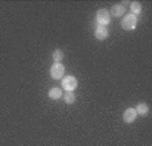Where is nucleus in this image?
<instances>
[{
	"instance_id": "obj_1",
	"label": "nucleus",
	"mask_w": 152,
	"mask_h": 146,
	"mask_svg": "<svg viewBox=\"0 0 152 146\" xmlns=\"http://www.w3.org/2000/svg\"><path fill=\"white\" fill-rule=\"evenodd\" d=\"M137 26V16L133 14H128L124 15L123 19H121V27H123L125 31H132L136 29Z\"/></svg>"
},
{
	"instance_id": "obj_2",
	"label": "nucleus",
	"mask_w": 152,
	"mask_h": 146,
	"mask_svg": "<svg viewBox=\"0 0 152 146\" xmlns=\"http://www.w3.org/2000/svg\"><path fill=\"white\" fill-rule=\"evenodd\" d=\"M110 20H112V16L109 14V10L100 8L97 11V14H96V22H97V24L106 27L110 23Z\"/></svg>"
},
{
	"instance_id": "obj_3",
	"label": "nucleus",
	"mask_w": 152,
	"mask_h": 146,
	"mask_svg": "<svg viewBox=\"0 0 152 146\" xmlns=\"http://www.w3.org/2000/svg\"><path fill=\"white\" fill-rule=\"evenodd\" d=\"M61 85H62V89H65L66 92H73V91L77 89L78 81L74 76L69 75V76H66V77H62V80H61Z\"/></svg>"
},
{
	"instance_id": "obj_4",
	"label": "nucleus",
	"mask_w": 152,
	"mask_h": 146,
	"mask_svg": "<svg viewBox=\"0 0 152 146\" xmlns=\"http://www.w3.org/2000/svg\"><path fill=\"white\" fill-rule=\"evenodd\" d=\"M50 76L54 80H62L65 76V65L62 62H54L50 66Z\"/></svg>"
},
{
	"instance_id": "obj_5",
	"label": "nucleus",
	"mask_w": 152,
	"mask_h": 146,
	"mask_svg": "<svg viewBox=\"0 0 152 146\" xmlns=\"http://www.w3.org/2000/svg\"><path fill=\"white\" fill-rule=\"evenodd\" d=\"M137 116L139 115H137V112H136V110L133 108V107H129V108H126L125 111L123 112V120L125 122V123H133Z\"/></svg>"
},
{
	"instance_id": "obj_6",
	"label": "nucleus",
	"mask_w": 152,
	"mask_h": 146,
	"mask_svg": "<svg viewBox=\"0 0 152 146\" xmlns=\"http://www.w3.org/2000/svg\"><path fill=\"white\" fill-rule=\"evenodd\" d=\"M109 35V30L108 27L105 26H100V24H96V29H94V37L97 38L98 41H104L108 38Z\"/></svg>"
},
{
	"instance_id": "obj_7",
	"label": "nucleus",
	"mask_w": 152,
	"mask_h": 146,
	"mask_svg": "<svg viewBox=\"0 0 152 146\" xmlns=\"http://www.w3.org/2000/svg\"><path fill=\"white\" fill-rule=\"evenodd\" d=\"M109 14H110V16H113V18L124 16V14H125V6H123V4H115V6L110 7Z\"/></svg>"
},
{
	"instance_id": "obj_8",
	"label": "nucleus",
	"mask_w": 152,
	"mask_h": 146,
	"mask_svg": "<svg viewBox=\"0 0 152 146\" xmlns=\"http://www.w3.org/2000/svg\"><path fill=\"white\" fill-rule=\"evenodd\" d=\"M47 96L51 99V100H58L61 97L63 96V92H62V88H58V87H54L51 88L49 92H47Z\"/></svg>"
},
{
	"instance_id": "obj_9",
	"label": "nucleus",
	"mask_w": 152,
	"mask_h": 146,
	"mask_svg": "<svg viewBox=\"0 0 152 146\" xmlns=\"http://www.w3.org/2000/svg\"><path fill=\"white\" fill-rule=\"evenodd\" d=\"M136 112H137V115H141V116H147L149 112V107L147 103H144V102H141V103H139L137 106H136Z\"/></svg>"
},
{
	"instance_id": "obj_10",
	"label": "nucleus",
	"mask_w": 152,
	"mask_h": 146,
	"mask_svg": "<svg viewBox=\"0 0 152 146\" xmlns=\"http://www.w3.org/2000/svg\"><path fill=\"white\" fill-rule=\"evenodd\" d=\"M141 11H143V7H141V4L139 1H132L131 3V14L137 16L139 14H141Z\"/></svg>"
},
{
	"instance_id": "obj_11",
	"label": "nucleus",
	"mask_w": 152,
	"mask_h": 146,
	"mask_svg": "<svg viewBox=\"0 0 152 146\" xmlns=\"http://www.w3.org/2000/svg\"><path fill=\"white\" fill-rule=\"evenodd\" d=\"M63 57H65V53L61 49H55L54 52H53V61L54 62H61L63 60Z\"/></svg>"
},
{
	"instance_id": "obj_12",
	"label": "nucleus",
	"mask_w": 152,
	"mask_h": 146,
	"mask_svg": "<svg viewBox=\"0 0 152 146\" xmlns=\"http://www.w3.org/2000/svg\"><path fill=\"white\" fill-rule=\"evenodd\" d=\"M63 99H65V103L66 104H73L75 102V93L74 92H65Z\"/></svg>"
}]
</instances>
